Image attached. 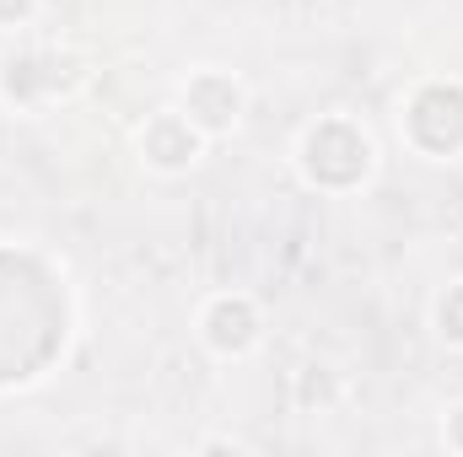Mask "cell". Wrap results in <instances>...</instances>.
<instances>
[{
  "label": "cell",
  "mask_w": 463,
  "mask_h": 457,
  "mask_svg": "<svg viewBox=\"0 0 463 457\" xmlns=\"http://www.w3.org/2000/svg\"><path fill=\"white\" fill-rule=\"evenodd\" d=\"M189 108L205 129H227V124H237V87L227 76H200L189 87Z\"/></svg>",
  "instance_id": "cell-1"
},
{
  "label": "cell",
  "mask_w": 463,
  "mask_h": 457,
  "mask_svg": "<svg viewBox=\"0 0 463 457\" xmlns=\"http://www.w3.org/2000/svg\"><path fill=\"white\" fill-rule=\"evenodd\" d=\"M259 340V318H253V307L248 302H216L211 307V344L216 350H248V344Z\"/></svg>",
  "instance_id": "cell-2"
},
{
  "label": "cell",
  "mask_w": 463,
  "mask_h": 457,
  "mask_svg": "<svg viewBox=\"0 0 463 457\" xmlns=\"http://www.w3.org/2000/svg\"><path fill=\"white\" fill-rule=\"evenodd\" d=\"M194 135H189V124L184 118H156L151 124V135H146V151L162 162V167H184V162H194Z\"/></svg>",
  "instance_id": "cell-3"
},
{
  "label": "cell",
  "mask_w": 463,
  "mask_h": 457,
  "mask_svg": "<svg viewBox=\"0 0 463 457\" xmlns=\"http://www.w3.org/2000/svg\"><path fill=\"white\" fill-rule=\"evenodd\" d=\"M437 318H442V334H453V340H463V285H453V291L442 296Z\"/></svg>",
  "instance_id": "cell-4"
}]
</instances>
